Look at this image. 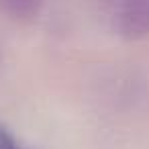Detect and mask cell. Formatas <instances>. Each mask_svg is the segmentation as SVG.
<instances>
[{
    "label": "cell",
    "instance_id": "1",
    "mask_svg": "<svg viewBox=\"0 0 149 149\" xmlns=\"http://www.w3.org/2000/svg\"><path fill=\"white\" fill-rule=\"evenodd\" d=\"M118 35L125 39H143L149 35V0H118L114 17Z\"/></svg>",
    "mask_w": 149,
    "mask_h": 149
},
{
    "label": "cell",
    "instance_id": "2",
    "mask_svg": "<svg viewBox=\"0 0 149 149\" xmlns=\"http://www.w3.org/2000/svg\"><path fill=\"white\" fill-rule=\"evenodd\" d=\"M43 0H0V10L13 19H31L39 13Z\"/></svg>",
    "mask_w": 149,
    "mask_h": 149
},
{
    "label": "cell",
    "instance_id": "3",
    "mask_svg": "<svg viewBox=\"0 0 149 149\" xmlns=\"http://www.w3.org/2000/svg\"><path fill=\"white\" fill-rule=\"evenodd\" d=\"M0 149H25L4 125H0Z\"/></svg>",
    "mask_w": 149,
    "mask_h": 149
}]
</instances>
